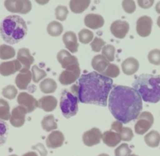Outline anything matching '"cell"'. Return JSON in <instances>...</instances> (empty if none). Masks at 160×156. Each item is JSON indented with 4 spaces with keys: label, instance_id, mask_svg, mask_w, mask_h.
<instances>
[{
    "label": "cell",
    "instance_id": "1",
    "mask_svg": "<svg viewBox=\"0 0 160 156\" xmlns=\"http://www.w3.org/2000/svg\"><path fill=\"white\" fill-rule=\"evenodd\" d=\"M108 108L114 118L124 124L137 119L143 109L141 95L133 88L115 86L108 96Z\"/></svg>",
    "mask_w": 160,
    "mask_h": 156
},
{
    "label": "cell",
    "instance_id": "2",
    "mask_svg": "<svg viewBox=\"0 0 160 156\" xmlns=\"http://www.w3.org/2000/svg\"><path fill=\"white\" fill-rule=\"evenodd\" d=\"M112 78L97 72L83 74L78 78L77 96L79 102L106 107L112 89Z\"/></svg>",
    "mask_w": 160,
    "mask_h": 156
},
{
    "label": "cell",
    "instance_id": "3",
    "mask_svg": "<svg viewBox=\"0 0 160 156\" xmlns=\"http://www.w3.org/2000/svg\"><path fill=\"white\" fill-rule=\"evenodd\" d=\"M27 33V24L18 15H10L0 24V35L5 43L10 45L20 43Z\"/></svg>",
    "mask_w": 160,
    "mask_h": 156
},
{
    "label": "cell",
    "instance_id": "4",
    "mask_svg": "<svg viewBox=\"0 0 160 156\" xmlns=\"http://www.w3.org/2000/svg\"><path fill=\"white\" fill-rule=\"evenodd\" d=\"M133 88L144 101L152 103L160 101V75L142 74L133 83Z\"/></svg>",
    "mask_w": 160,
    "mask_h": 156
},
{
    "label": "cell",
    "instance_id": "5",
    "mask_svg": "<svg viewBox=\"0 0 160 156\" xmlns=\"http://www.w3.org/2000/svg\"><path fill=\"white\" fill-rule=\"evenodd\" d=\"M78 97L68 89H64L61 92L60 108L64 118H69L75 116L78 111Z\"/></svg>",
    "mask_w": 160,
    "mask_h": 156
},
{
    "label": "cell",
    "instance_id": "6",
    "mask_svg": "<svg viewBox=\"0 0 160 156\" xmlns=\"http://www.w3.org/2000/svg\"><path fill=\"white\" fill-rule=\"evenodd\" d=\"M4 6L10 13L27 14L32 10L30 0H5Z\"/></svg>",
    "mask_w": 160,
    "mask_h": 156
},
{
    "label": "cell",
    "instance_id": "7",
    "mask_svg": "<svg viewBox=\"0 0 160 156\" xmlns=\"http://www.w3.org/2000/svg\"><path fill=\"white\" fill-rule=\"evenodd\" d=\"M154 123V117L149 112H143L138 117V121L135 124L134 129L137 134L143 135L147 133Z\"/></svg>",
    "mask_w": 160,
    "mask_h": 156
},
{
    "label": "cell",
    "instance_id": "8",
    "mask_svg": "<svg viewBox=\"0 0 160 156\" xmlns=\"http://www.w3.org/2000/svg\"><path fill=\"white\" fill-rule=\"evenodd\" d=\"M79 64L72 66L63 71L59 76V82L64 86H68L75 83L80 78Z\"/></svg>",
    "mask_w": 160,
    "mask_h": 156
},
{
    "label": "cell",
    "instance_id": "9",
    "mask_svg": "<svg viewBox=\"0 0 160 156\" xmlns=\"http://www.w3.org/2000/svg\"><path fill=\"white\" fill-rule=\"evenodd\" d=\"M152 18L148 16H142L138 18L137 21L136 30L138 35L143 38L149 36L151 35L152 28Z\"/></svg>",
    "mask_w": 160,
    "mask_h": 156
},
{
    "label": "cell",
    "instance_id": "10",
    "mask_svg": "<svg viewBox=\"0 0 160 156\" xmlns=\"http://www.w3.org/2000/svg\"><path fill=\"white\" fill-rule=\"evenodd\" d=\"M18 103L22 107L27 109L28 112H34L37 108H38V102L35 97L28 93H20L18 96Z\"/></svg>",
    "mask_w": 160,
    "mask_h": 156
},
{
    "label": "cell",
    "instance_id": "11",
    "mask_svg": "<svg viewBox=\"0 0 160 156\" xmlns=\"http://www.w3.org/2000/svg\"><path fill=\"white\" fill-rule=\"evenodd\" d=\"M130 30V24L127 21L117 20L115 21L110 27V31L112 35L117 38H124L127 36Z\"/></svg>",
    "mask_w": 160,
    "mask_h": 156
},
{
    "label": "cell",
    "instance_id": "12",
    "mask_svg": "<svg viewBox=\"0 0 160 156\" xmlns=\"http://www.w3.org/2000/svg\"><path fill=\"white\" fill-rule=\"evenodd\" d=\"M27 113L28 111L25 108L21 105L15 107L12 110L11 115H10V124L16 128L21 127L25 123V116Z\"/></svg>",
    "mask_w": 160,
    "mask_h": 156
},
{
    "label": "cell",
    "instance_id": "13",
    "mask_svg": "<svg viewBox=\"0 0 160 156\" xmlns=\"http://www.w3.org/2000/svg\"><path fill=\"white\" fill-rule=\"evenodd\" d=\"M102 133L98 128H92L91 129L84 133L82 135L83 143L88 147L94 146L100 143Z\"/></svg>",
    "mask_w": 160,
    "mask_h": 156
},
{
    "label": "cell",
    "instance_id": "14",
    "mask_svg": "<svg viewBox=\"0 0 160 156\" xmlns=\"http://www.w3.org/2000/svg\"><path fill=\"white\" fill-rule=\"evenodd\" d=\"M22 69V65L18 59L10 61H6L0 64V75L2 76H9L20 72Z\"/></svg>",
    "mask_w": 160,
    "mask_h": 156
},
{
    "label": "cell",
    "instance_id": "15",
    "mask_svg": "<svg viewBox=\"0 0 160 156\" xmlns=\"http://www.w3.org/2000/svg\"><path fill=\"white\" fill-rule=\"evenodd\" d=\"M57 58H58V61L61 64V67L64 69L76 65V64H79L76 57L72 56L68 51L65 50V49H61V51H59Z\"/></svg>",
    "mask_w": 160,
    "mask_h": 156
},
{
    "label": "cell",
    "instance_id": "16",
    "mask_svg": "<svg viewBox=\"0 0 160 156\" xmlns=\"http://www.w3.org/2000/svg\"><path fill=\"white\" fill-rule=\"evenodd\" d=\"M18 60L22 65V69L29 70L31 65L35 62L33 56L28 48H21L18 52Z\"/></svg>",
    "mask_w": 160,
    "mask_h": 156
},
{
    "label": "cell",
    "instance_id": "17",
    "mask_svg": "<svg viewBox=\"0 0 160 156\" xmlns=\"http://www.w3.org/2000/svg\"><path fill=\"white\" fill-rule=\"evenodd\" d=\"M32 79V74L29 70L21 69L19 74L16 76L15 83L18 88L21 90H24L28 89V86L30 84Z\"/></svg>",
    "mask_w": 160,
    "mask_h": 156
},
{
    "label": "cell",
    "instance_id": "18",
    "mask_svg": "<svg viewBox=\"0 0 160 156\" xmlns=\"http://www.w3.org/2000/svg\"><path fill=\"white\" fill-rule=\"evenodd\" d=\"M64 142V136L59 130H53L50 133L46 140V143L49 148H58L63 145Z\"/></svg>",
    "mask_w": 160,
    "mask_h": 156
},
{
    "label": "cell",
    "instance_id": "19",
    "mask_svg": "<svg viewBox=\"0 0 160 156\" xmlns=\"http://www.w3.org/2000/svg\"><path fill=\"white\" fill-rule=\"evenodd\" d=\"M84 23L89 28L96 30V29L101 28L104 26V20L101 15L96 14V13H90L85 17Z\"/></svg>",
    "mask_w": 160,
    "mask_h": 156
},
{
    "label": "cell",
    "instance_id": "20",
    "mask_svg": "<svg viewBox=\"0 0 160 156\" xmlns=\"http://www.w3.org/2000/svg\"><path fill=\"white\" fill-rule=\"evenodd\" d=\"M101 139L107 146L110 147V148H114L121 142L122 137H121L120 133L110 129V130L106 131L102 134V138Z\"/></svg>",
    "mask_w": 160,
    "mask_h": 156
},
{
    "label": "cell",
    "instance_id": "21",
    "mask_svg": "<svg viewBox=\"0 0 160 156\" xmlns=\"http://www.w3.org/2000/svg\"><path fill=\"white\" fill-rule=\"evenodd\" d=\"M38 102V108L47 112H53L58 106V100L53 96H44Z\"/></svg>",
    "mask_w": 160,
    "mask_h": 156
},
{
    "label": "cell",
    "instance_id": "22",
    "mask_svg": "<svg viewBox=\"0 0 160 156\" xmlns=\"http://www.w3.org/2000/svg\"><path fill=\"white\" fill-rule=\"evenodd\" d=\"M63 42L65 47L72 53H76L78 49V43L75 32H67L63 35Z\"/></svg>",
    "mask_w": 160,
    "mask_h": 156
},
{
    "label": "cell",
    "instance_id": "23",
    "mask_svg": "<svg viewBox=\"0 0 160 156\" xmlns=\"http://www.w3.org/2000/svg\"><path fill=\"white\" fill-rule=\"evenodd\" d=\"M139 61L134 58H128L122 62V70L127 75H132L139 69Z\"/></svg>",
    "mask_w": 160,
    "mask_h": 156
},
{
    "label": "cell",
    "instance_id": "24",
    "mask_svg": "<svg viewBox=\"0 0 160 156\" xmlns=\"http://www.w3.org/2000/svg\"><path fill=\"white\" fill-rule=\"evenodd\" d=\"M110 62L103 55H96L91 61V65L97 72L102 74L107 69Z\"/></svg>",
    "mask_w": 160,
    "mask_h": 156
},
{
    "label": "cell",
    "instance_id": "25",
    "mask_svg": "<svg viewBox=\"0 0 160 156\" xmlns=\"http://www.w3.org/2000/svg\"><path fill=\"white\" fill-rule=\"evenodd\" d=\"M90 0H71L69 7L74 13H82L90 4Z\"/></svg>",
    "mask_w": 160,
    "mask_h": 156
},
{
    "label": "cell",
    "instance_id": "26",
    "mask_svg": "<svg viewBox=\"0 0 160 156\" xmlns=\"http://www.w3.org/2000/svg\"><path fill=\"white\" fill-rule=\"evenodd\" d=\"M144 142L150 148H157L160 143V133L156 130H152L144 137Z\"/></svg>",
    "mask_w": 160,
    "mask_h": 156
},
{
    "label": "cell",
    "instance_id": "27",
    "mask_svg": "<svg viewBox=\"0 0 160 156\" xmlns=\"http://www.w3.org/2000/svg\"><path fill=\"white\" fill-rule=\"evenodd\" d=\"M39 88L44 93H53L56 91L58 85L53 78H46L40 83Z\"/></svg>",
    "mask_w": 160,
    "mask_h": 156
},
{
    "label": "cell",
    "instance_id": "28",
    "mask_svg": "<svg viewBox=\"0 0 160 156\" xmlns=\"http://www.w3.org/2000/svg\"><path fill=\"white\" fill-rule=\"evenodd\" d=\"M41 125H42V129L47 131V132L53 131L58 128V124L55 121V118L53 115H49L44 117L42 118Z\"/></svg>",
    "mask_w": 160,
    "mask_h": 156
},
{
    "label": "cell",
    "instance_id": "29",
    "mask_svg": "<svg viewBox=\"0 0 160 156\" xmlns=\"http://www.w3.org/2000/svg\"><path fill=\"white\" fill-rule=\"evenodd\" d=\"M16 51L14 48L9 45H1L0 46V59L9 60L14 58Z\"/></svg>",
    "mask_w": 160,
    "mask_h": 156
},
{
    "label": "cell",
    "instance_id": "30",
    "mask_svg": "<svg viewBox=\"0 0 160 156\" xmlns=\"http://www.w3.org/2000/svg\"><path fill=\"white\" fill-rule=\"evenodd\" d=\"M64 28L63 25L58 21H52L47 26V32L53 37H58L61 35Z\"/></svg>",
    "mask_w": 160,
    "mask_h": 156
},
{
    "label": "cell",
    "instance_id": "31",
    "mask_svg": "<svg viewBox=\"0 0 160 156\" xmlns=\"http://www.w3.org/2000/svg\"><path fill=\"white\" fill-rule=\"evenodd\" d=\"M10 104L7 100L0 98V119L3 121L10 120Z\"/></svg>",
    "mask_w": 160,
    "mask_h": 156
},
{
    "label": "cell",
    "instance_id": "32",
    "mask_svg": "<svg viewBox=\"0 0 160 156\" xmlns=\"http://www.w3.org/2000/svg\"><path fill=\"white\" fill-rule=\"evenodd\" d=\"M32 80L34 83H37L40 82L42 79L45 78L47 76V73L42 69L39 68L38 65L35 64L32 68Z\"/></svg>",
    "mask_w": 160,
    "mask_h": 156
},
{
    "label": "cell",
    "instance_id": "33",
    "mask_svg": "<svg viewBox=\"0 0 160 156\" xmlns=\"http://www.w3.org/2000/svg\"><path fill=\"white\" fill-rule=\"evenodd\" d=\"M93 33L88 29H82L78 32V40L82 44H88L93 40Z\"/></svg>",
    "mask_w": 160,
    "mask_h": 156
},
{
    "label": "cell",
    "instance_id": "34",
    "mask_svg": "<svg viewBox=\"0 0 160 156\" xmlns=\"http://www.w3.org/2000/svg\"><path fill=\"white\" fill-rule=\"evenodd\" d=\"M102 55L109 61L112 62L115 61V48L112 45H105L101 49Z\"/></svg>",
    "mask_w": 160,
    "mask_h": 156
},
{
    "label": "cell",
    "instance_id": "35",
    "mask_svg": "<svg viewBox=\"0 0 160 156\" xmlns=\"http://www.w3.org/2000/svg\"><path fill=\"white\" fill-rule=\"evenodd\" d=\"M9 127L6 121L0 119V147L6 143L8 137Z\"/></svg>",
    "mask_w": 160,
    "mask_h": 156
},
{
    "label": "cell",
    "instance_id": "36",
    "mask_svg": "<svg viewBox=\"0 0 160 156\" xmlns=\"http://www.w3.org/2000/svg\"><path fill=\"white\" fill-rule=\"evenodd\" d=\"M2 95L5 98L9 99V100H13L18 95V89L13 85H9V86H6L2 89Z\"/></svg>",
    "mask_w": 160,
    "mask_h": 156
},
{
    "label": "cell",
    "instance_id": "37",
    "mask_svg": "<svg viewBox=\"0 0 160 156\" xmlns=\"http://www.w3.org/2000/svg\"><path fill=\"white\" fill-rule=\"evenodd\" d=\"M119 74L120 70L119 68H118V66L113 64H110L108 65V67L107 68V69H106L101 75L108 77V78H112L118 77V75H119Z\"/></svg>",
    "mask_w": 160,
    "mask_h": 156
},
{
    "label": "cell",
    "instance_id": "38",
    "mask_svg": "<svg viewBox=\"0 0 160 156\" xmlns=\"http://www.w3.org/2000/svg\"><path fill=\"white\" fill-rule=\"evenodd\" d=\"M148 61L154 65H160V49H155L149 52L148 55Z\"/></svg>",
    "mask_w": 160,
    "mask_h": 156
},
{
    "label": "cell",
    "instance_id": "39",
    "mask_svg": "<svg viewBox=\"0 0 160 156\" xmlns=\"http://www.w3.org/2000/svg\"><path fill=\"white\" fill-rule=\"evenodd\" d=\"M68 14V10L65 6H58L55 9V16L57 20L60 21H65Z\"/></svg>",
    "mask_w": 160,
    "mask_h": 156
},
{
    "label": "cell",
    "instance_id": "40",
    "mask_svg": "<svg viewBox=\"0 0 160 156\" xmlns=\"http://www.w3.org/2000/svg\"><path fill=\"white\" fill-rule=\"evenodd\" d=\"M131 149L130 148L127 143H122L120 144L116 149L115 150V156H129L131 154Z\"/></svg>",
    "mask_w": 160,
    "mask_h": 156
},
{
    "label": "cell",
    "instance_id": "41",
    "mask_svg": "<svg viewBox=\"0 0 160 156\" xmlns=\"http://www.w3.org/2000/svg\"><path fill=\"white\" fill-rule=\"evenodd\" d=\"M122 7L127 13H133L136 10V4L133 0H122Z\"/></svg>",
    "mask_w": 160,
    "mask_h": 156
},
{
    "label": "cell",
    "instance_id": "42",
    "mask_svg": "<svg viewBox=\"0 0 160 156\" xmlns=\"http://www.w3.org/2000/svg\"><path fill=\"white\" fill-rule=\"evenodd\" d=\"M90 46H91L93 51L98 53V52L101 51L102 48L105 46V42H104L102 38H98V37H95V38H93V41H92Z\"/></svg>",
    "mask_w": 160,
    "mask_h": 156
},
{
    "label": "cell",
    "instance_id": "43",
    "mask_svg": "<svg viewBox=\"0 0 160 156\" xmlns=\"http://www.w3.org/2000/svg\"><path fill=\"white\" fill-rule=\"evenodd\" d=\"M120 135L122 137V140L130 141L133 137V133L130 128L122 127V129L120 131Z\"/></svg>",
    "mask_w": 160,
    "mask_h": 156
},
{
    "label": "cell",
    "instance_id": "44",
    "mask_svg": "<svg viewBox=\"0 0 160 156\" xmlns=\"http://www.w3.org/2000/svg\"><path fill=\"white\" fill-rule=\"evenodd\" d=\"M155 0H138V3L141 8L149 9L153 6Z\"/></svg>",
    "mask_w": 160,
    "mask_h": 156
},
{
    "label": "cell",
    "instance_id": "45",
    "mask_svg": "<svg viewBox=\"0 0 160 156\" xmlns=\"http://www.w3.org/2000/svg\"><path fill=\"white\" fill-rule=\"evenodd\" d=\"M122 127H123V126H122V123L116 120V121L114 122L112 124V126H111V129L120 133V131L122 129Z\"/></svg>",
    "mask_w": 160,
    "mask_h": 156
},
{
    "label": "cell",
    "instance_id": "46",
    "mask_svg": "<svg viewBox=\"0 0 160 156\" xmlns=\"http://www.w3.org/2000/svg\"><path fill=\"white\" fill-rule=\"evenodd\" d=\"M39 147H40V148H38V147H36V146H33L32 147V148H33V149H38V151H39L40 154H41V155L42 156L47 155V151L45 150V148H44L43 145L41 144V143H39Z\"/></svg>",
    "mask_w": 160,
    "mask_h": 156
},
{
    "label": "cell",
    "instance_id": "47",
    "mask_svg": "<svg viewBox=\"0 0 160 156\" xmlns=\"http://www.w3.org/2000/svg\"><path fill=\"white\" fill-rule=\"evenodd\" d=\"M35 1L38 4H39V5H42V6L46 5V4H47L49 2H50V0H35Z\"/></svg>",
    "mask_w": 160,
    "mask_h": 156
},
{
    "label": "cell",
    "instance_id": "48",
    "mask_svg": "<svg viewBox=\"0 0 160 156\" xmlns=\"http://www.w3.org/2000/svg\"><path fill=\"white\" fill-rule=\"evenodd\" d=\"M22 156H38V154L35 151H29V152L25 153Z\"/></svg>",
    "mask_w": 160,
    "mask_h": 156
},
{
    "label": "cell",
    "instance_id": "49",
    "mask_svg": "<svg viewBox=\"0 0 160 156\" xmlns=\"http://www.w3.org/2000/svg\"><path fill=\"white\" fill-rule=\"evenodd\" d=\"M155 11L160 14V1L157 3L156 6H155Z\"/></svg>",
    "mask_w": 160,
    "mask_h": 156
},
{
    "label": "cell",
    "instance_id": "50",
    "mask_svg": "<svg viewBox=\"0 0 160 156\" xmlns=\"http://www.w3.org/2000/svg\"><path fill=\"white\" fill-rule=\"evenodd\" d=\"M157 24H158V27L160 28V16L158 17V19H157Z\"/></svg>",
    "mask_w": 160,
    "mask_h": 156
},
{
    "label": "cell",
    "instance_id": "51",
    "mask_svg": "<svg viewBox=\"0 0 160 156\" xmlns=\"http://www.w3.org/2000/svg\"><path fill=\"white\" fill-rule=\"evenodd\" d=\"M98 156H109V155L107 154H99Z\"/></svg>",
    "mask_w": 160,
    "mask_h": 156
},
{
    "label": "cell",
    "instance_id": "52",
    "mask_svg": "<svg viewBox=\"0 0 160 156\" xmlns=\"http://www.w3.org/2000/svg\"><path fill=\"white\" fill-rule=\"evenodd\" d=\"M129 156H138V155H136V154H130V155Z\"/></svg>",
    "mask_w": 160,
    "mask_h": 156
},
{
    "label": "cell",
    "instance_id": "53",
    "mask_svg": "<svg viewBox=\"0 0 160 156\" xmlns=\"http://www.w3.org/2000/svg\"><path fill=\"white\" fill-rule=\"evenodd\" d=\"M9 156H18L17 154H11V155H9Z\"/></svg>",
    "mask_w": 160,
    "mask_h": 156
}]
</instances>
